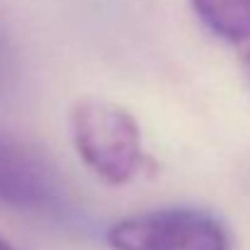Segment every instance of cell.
Returning <instances> with one entry per match:
<instances>
[{
  "mask_svg": "<svg viewBox=\"0 0 250 250\" xmlns=\"http://www.w3.org/2000/svg\"><path fill=\"white\" fill-rule=\"evenodd\" d=\"M71 136L81 161L107 185L131 182L144 166L141 126L114 102L81 100L71 112Z\"/></svg>",
  "mask_w": 250,
  "mask_h": 250,
  "instance_id": "cell-1",
  "label": "cell"
},
{
  "mask_svg": "<svg viewBox=\"0 0 250 250\" xmlns=\"http://www.w3.org/2000/svg\"><path fill=\"white\" fill-rule=\"evenodd\" d=\"M107 243L112 250H231L219 219L187 207L126 216L107 231Z\"/></svg>",
  "mask_w": 250,
  "mask_h": 250,
  "instance_id": "cell-2",
  "label": "cell"
},
{
  "mask_svg": "<svg viewBox=\"0 0 250 250\" xmlns=\"http://www.w3.org/2000/svg\"><path fill=\"white\" fill-rule=\"evenodd\" d=\"M0 202L34 214H61L68 207V185L54 158L5 131H0Z\"/></svg>",
  "mask_w": 250,
  "mask_h": 250,
  "instance_id": "cell-3",
  "label": "cell"
},
{
  "mask_svg": "<svg viewBox=\"0 0 250 250\" xmlns=\"http://www.w3.org/2000/svg\"><path fill=\"white\" fill-rule=\"evenodd\" d=\"M202 24L224 42H250V0H192Z\"/></svg>",
  "mask_w": 250,
  "mask_h": 250,
  "instance_id": "cell-4",
  "label": "cell"
},
{
  "mask_svg": "<svg viewBox=\"0 0 250 250\" xmlns=\"http://www.w3.org/2000/svg\"><path fill=\"white\" fill-rule=\"evenodd\" d=\"M7 73H10V51H7L5 39H2V34H0V81H2Z\"/></svg>",
  "mask_w": 250,
  "mask_h": 250,
  "instance_id": "cell-5",
  "label": "cell"
},
{
  "mask_svg": "<svg viewBox=\"0 0 250 250\" xmlns=\"http://www.w3.org/2000/svg\"><path fill=\"white\" fill-rule=\"evenodd\" d=\"M0 250H15V248H12V246L5 241V238H0Z\"/></svg>",
  "mask_w": 250,
  "mask_h": 250,
  "instance_id": "cell-6",
  "label": "cell"
},
{
  "mask_svg": "<svg viewBox=\"0 0 250 250\" xmlns=\"http://www.w3.org/2000/svg\"><path fill=\"white\" fill-rule=\"evenodd\" d=\"M248 66H250V56H248Z\"/></svg>",
  "mask_w": 250,
  "mask_h": 250,
  "instance_id": "cell-7",
  "label": "cell"
}]
</instances>
